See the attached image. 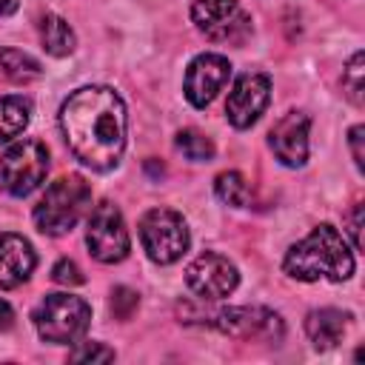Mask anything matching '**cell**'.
<instances>
[{"instance_id": "28", "label": "cell", "mask_w": 365, "mask_h": 365, "mask_svg": "<svg viewBox=\"0 0 365 365\" xmlns=\"http://www.w3.org/2000/svg\"><path fill=\"white\" fill-rule=\"evenodd\" d=\"M17 3H20V0H0V17L11 14V11L17 9Z\"/></svg>"}, {"instance_id": "23", "label": "cell", "mask_w": 365, "mask_h": 365, "mask_svg": "<svg viewBox=\"0 0 365 365\" xmlns=\"http://www.w3.org/2000/svg\"><path fill=\"white\" fill-rule=\"evenodd\" d=\"M137 294L131 291V288H114V294H111V311H114V317H120V319H128L131 314H134V308H137Z\"/></svg>"}, {"instance_id": "26", "label": "cell", "mask_w": 365, "mask_h": 365, "mask_svg": "<svg viewBox=\"0 0 365 365\" xmlns=\"http://www.w3.org/2000/svg\"><path fill=\"white\" fill-rule=\"evenodd\" d=\"M348 222H351V242H354V251H359L362 248V237H359V228H362V205L356 202L354 205V211H351V217H348Z\"/></svg>"}, {"instance_id": "20", "label": "cell", "mask_w": 365, "mask_h": 365, "mask_svg": "<svg viewBox=\"0 0 365 365\" xmlns=\"http://www.w3.org/2000/svg\"><path fill=\"white\" fill-rule=\"evenodd\" d=\"M174 145L182 151L185 160H194V163H205V160L214 157V143H211L205 134L194 131V128H182V131L177 134Z\"/></svg>"}, {"instance_id": "7", "label": "cell", "mask_w": 365, "mask_h": 365, "mask_svg": "<svg viewBox=\"0 0 365 365\" xmlns=\"http://www.w3.org/2000/svg\"><path fill=\"white\" fill-rule=\"evenodd\" d=\"M86 242L94 259L100 262H120L131 251L128 228L123 222V214L114 202L103 200L91 214H88V228H86Z\"/></svg>"}, {"instance_id": "15", "label": "cell", "mask_w": 365, "mask_h": 365, "mask_svg": "<svg viewBox=\"0 0 365 365\" xmlns=\"http://www.w3.org/2000/svg\"><path fill=\"white\" fill-rule=\"evenodd\" d=\"M345 325H348V314H342L336 308H319L305 317V334L314 342V348H319V351L334 348L342 339Z\"/></svg>"}, {"instance_id": "21", "label": "cell", "mask_w": 365, "mask_h": 365, "mask_svg": "<svg viewBox=\"0 0 365 365\" xmlns=\"http://www.w3.org/2000/svg\"><path fill=\"white\" fill-rule=\"evenodd\" d=\"M362 63H365V57H362V51H356L348 60L345 71H342V88L351 97V103H356V106H362V91H365V68H362Z\"/></svg>"}, {"instance_id": "6", "label": "cell", "mask_w": 365, "mask_h": 365, "mask_svg": "<svg viewBox=\"0 0 365 365\" xmlns=\"http://www.w3.org/2000/svg\"><path fill=\"white\" fill-rule=\"evenodd\" d=\"M48 171V151L37 140H20L0 157V188L11 197L31 194Z\"/></svg>"}, {"instance_id": "2", "label": "cell", "mask_w": 365, "mask_h": 365, "mask_svg": "<svg viewBox=\"0 0 365 365\" xmlns=\"http://www.w3.org/2000/svg\"><path fill=\"white\" fill-rule=\"evenodd\" d=\"M282 268L288 277L302 279V282H317L319 277L331 282H342L354 274V254L345 237L334 225L322 222L305 240L288 248Z\"/></svg>"}, {"instance_id": "19", "label": "cell", "mask_w": 365, "mask_h": 365, "mask_svg": "<svg viewBox=\"0 0 365 365\" xmlns=\"http://www.w3.org/2000/svg\"><path fill=\"white\" fill-rule=\"evenodd\" d=\"M214 191L222 202L234 205V208H245L251 205L254 194H251V185L245 182V177L240 171H222L217 180H214Z\"/></svg>"}, {"instance_id": "5", "label": "cell", "mask_w": 365, "mask_h": 365, "mask_svg": "<svg viewBox=\"0 0 365 365\" xmlns=\"http://www.w3.org/2000/svg\"><path fill=\"white\" fill-rule=\"evenodd\" d=\"M140 242L148 254V259L160 265L177 262L188 251V225L185 220L171 208H151L140 220Z\"/></svg>"}, {"instance_id": "9", "label": "cell", "mask_w": 365, "mask_h": 365, "mask_svg": "<svg viewBox=\"0 0 365 365\" xmlns=\"http://www.w3.org/2000/svg\"><path fill=\"white\" fill-rule=\"evenodd\" d=\"M185 282L202 299H222L237 288L240 274L234 262H228L222 254L205 251L185 268Z\"/></svg>"}, {"instance_id": "25", "label": "cell", "mask_w": 365, "mask_h": 365, "mask_svg": "<svg viewBox=\"0 0 365 365\" xmlns=\"http://www.w3.org/2000/svg\"><path fill=\"white\" fill-rule=\"evenodd\" d=\"M362 140H365V128H362V125H354V128H351V134H348V143H351V151H354V163H356V168H359V171H362V165H365Z\"/></svg>"}, {"instance_id": "10", "label": "cell", "mask_w": 365, "mask_h": 365, "mask_svg": "<svg viewBox=\"0 0 365 365\" xmlns=\"http://www.w3.org/2000/svg\"><path fill=\"white\" fill-rule=\"evenodd\" d=\"M231 77V63L222 54H200L188 63L182 91L194 108H205L228 83Z\"/></svg>"}, {"instance_id": "13", "label": "cell", "mask_w": 365, "mask_h": 365, "mask_svg": "<svg viewBox=\"0 0 365 365\" xmlns=\"http://www.w3.org/2000/svg\"><path fill=\"white\" fill-rule=\"evenodd\" d=\"M308 128L311 120L302 111H288L271 128V151L288 168H299L308 160Z\"/></svg>"}, {"instance_id": "1", "label": "cell", "mask_w": 365, "mask_h": 365, "mask_svg": "<svg viewBox=\"0 0 365 365\" xmlns=\"http://www.w3.org/2000/svg\"><path fill=\"white\" fill-rule=\"evenodd\" d=\"M125 125V103L108 86L77 88L60 108V128L71 154L94 171H108L120 163Z\"/></svg>"}, {"instance_id": "17", "label": "cell", "mask_w": 365, "mask_h": 365, "mask_svg": "<svg viewBox=\"0 0 365 365\" xmlns=\"http://www.w3.org/2000/svg\"><path fill=\"white\" fill-rule=\"evenodd\" d=\"M31 117V106L23 97H0V143L14 140L26 131Z\"/></svg>"}, {"instance_id": "12", "label": "cell", "mask_w": 365, "mask_h": 365, "mask_svg": "<svg viewBox=\"0 0 365 365\" xmlns=\"http://www.w3.org/2000/svg\"><path fill=\"white\" fill-rule=\"evenodd\" d=\"M214 328L240 336V339H279L282 336V319L268 308H225L211 314L208 319Z\"/></svg>"}, {"instance_id": "4", "label": "cell", "mask_w": 365, "mask_h": 365, "mask_svg": "<svg viewBox=\"0 0 365 365\" xmlns=\"http://www.w3.org/2000/svg\"><path fill=\"white\" fill-rule=\"evenodd\" d=\"M91 308L74 294H46L34 308V328L46 342L66 345L86 334Z\"/></svg>"}, {"instance_id": "22", "label": "cell", "mask_w": 365, "mask_h": 365, "mask_svg": "<svg viewBox=\"0 0 365 365\" xmlns=\"http://www.w3.org/2000/svg\"><path fill=\"white\" fill-rule=\"evenodd\" d=\"M114 351L100 345V342H83L80 348L71 351V362H111Z\"/></svg>"}, {"instance_id": "16", "label": "cell", "mask_w": 365, "mask_h": 365, "mask_svg": "<svg viewBox=\"0 0 365 365\" xmlns=\"http://www.w3.org/2000/svg\"><path fill=\"white\" fill-rule=\"evenodd\" d=\"M40 43H43V48H46L51 57H66V54L74 51L77 37H74L71 26H68L63 17L46 14V17L40 20Z\"/></svg>"}, {"instance_id": "18", "label": "cell", "mask_w": 365, "mask_h": 365, "mask_svg": "<svg viewBox=\"0 0 365 365\" xmlns=\"http://www.w3.org/2000/svg\"><path fill=\"white\" fill-rule=\"evenodd\" d=\"M0 71L14 83H31L43 74L40 63L17 48H0Z\"/></svg>"}, {"instance_id": "14", "label": "cell", "mask_w": 365, "mask_h": 365, "mask_svg": "<svg viewBox=\"0 0 365 365\" xmlns=\"http://www.w3.org/2000/svg\"><path fill=\"white\" fill-rule=\"evenodd\" d=\"M37 265L34 248L20 234H0V288L23 285Z\"/></svg>"}, {"instance_id": "8", "label": "cell", "mask_w": 365, "mask_h": 365, "mask_svg": "<svg viewBox=\"0 0 365 365\" xmlns=\"http://www.w3.org/2000/svg\"><path fill=\"white\" fill-rule=\"evenodd\" d=\"M191 20L217 43H240L251 31V17L237 0H194Z\"/></svg>"}, {"instance_id": "3", "label": "cell", "mask_w": 365, "mask_h": 365, "mask_svg": "<svg viewBox=\"0 0 365 365\" xmlns=\"http://www.w3.org/2000/svg\"><path fill=\"white\" fill-rule=\"evenodd\" d=\"M88 202H91V188L80 174L60 177L46 188V194L34 205V225L48 237L68 234L88 208Z\"/></svg>"}, {"instance_id": "11", "label": "cell", "mask_w": 365, "mask_h": 365, "mask_svg": "<svg viewBox=\"0 0 365 365\" xmlns=\"http://www.w3.org/2000/svg\"><path fill=\"white\" fill-rule=\"evenodd\" d=\"M271 100V80L268 74H242L237 77L228 103H225V114L228 123L234 128H248L259 120V114L265 111Z\"/></svg>"}, {"instance_id": "27", "label": "cell", "mask_w": 365, "mask_h": 365, "mask_svg": "<svg viewBox=\"0 0 365 365\" xmlns=\"http://www.w3.org/2000/svg\"><path fill=\"white\" fill-rule=\"evenodd\" d=\"M14 325V311L6 299H0V331H9Z\"/></svg>"}, {"instance_id": "24", "label": "cell", "mask_w": 365, "mask_h": 365, "mask_svg": "<svg viewBox=\"0 0 365 365\" xmlns=\"http://www.w3.org/2000/svg\"><path fill=\"white\" fill-rule=\"evenodd\" d=\"M51 279L60 282V285H83V282H86L83 271H80L77 262H71V259H60V262L51 268Z\"/></svg>"}]
</instances>
